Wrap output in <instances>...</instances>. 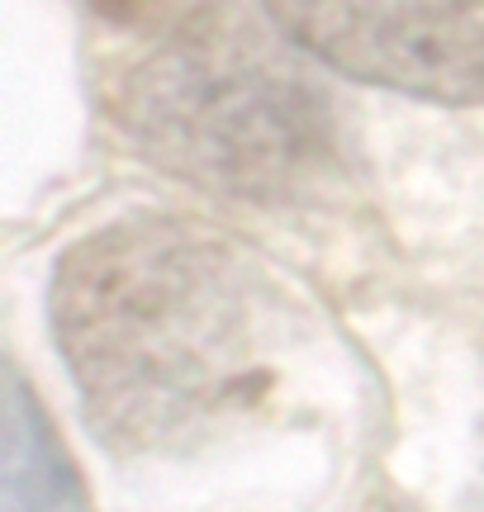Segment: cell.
<instances>
[{"instance_id":"obj_1","label":"cell","mask_w":484,"mask_h":512,"mask_svg":"<svg viewBox=\"0 0 484 512\" xmlns=\"http://www.w3.org/2000/svg\"><path fill=\"white\" fill-rule=\"evenodd\" d=\"M48 323L105 451L186 456L266 403L299 309L224 233L129 214L62 252Z\"/></svg>"},{"instance_id":"obj_2","label":"cell","mask_w":484,"mask_h":512,"mask_svg":"<svg viewBox=\"0 0 484 512\" xmlns=\"http://www.w3.org/2000/svg\"><path fill=\"white\" fill-rule=\"evenodd\" d=\"M114 119L157 171L247 204L314 195L337 166V110L271 19L200 5L119 76Z\"/></svg>"},{"instance_id":"obj_3","label":"cell","mask_w":484,"mask_h":512,"mask_svg":"<svg viewBox=\"0 0 484 512\" xmlns=\"http://www.w3.org/2000/svg\"><path fill=\"white\" fill-rule=\"evenodd\" d=\"M261 15L337 76L428 105H484V0H261Z\"/></svg>"},{"instance_id":"obj_4","label":"cell","mask_w":484,"mask_h":512,"mask_svg":"<svg viewBox=\"0 0 484 512\" xmlns=\"http://www.w3.org/2000/svg\"><path fill=\"white\" fill-rule=\"evenodd\" d=\"M5 503L0 512H91L81 475L62 451L48 413L38 408L29 384L10 370L5 384V465H0Z\"/></svg>"},{"instance_id":"obj_5","label":"cell","mask_w":484,"mask_h":512,"mask_svg":"<svg viewBox=\"0 0 484 512\" xmlns=\"http://www.w3.org/2000/svg\"><path fill=\"white\" fill-rule=\"evenodd\" d=\"M95 15H105V19H114V24H133V19H143L157 5V0H86Z\"/></svg>"}]
</instances>
